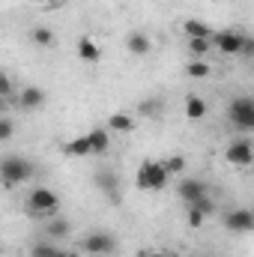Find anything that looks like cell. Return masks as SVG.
Segmentation results:
<instances>
[{
    "mask_svg": "<svg viewBox=\"0 0 254 257\" xmlns=\"http://www.w3.org/2000/svg\"><path fill=\"white\" fill-rule=\"evenodd\" d=\"M171 180V171L165 162H156V159H144L138 165V174H135V186L141 192H162Z\"/></svg>",
    "mask_w": 254,
    "mask_h": 257,
    "instance_id": "1",
    "label": "cell"
},
{
    "mask_svg": "<svg viewBox=\"0 0 254 257\" xmlns=\"http://www.w3.org/2000/svg\"><path fill=\"white\" fill-rule=\"evenodd\" d=\"M33 171H36L33 162H27L24 156H6L3 165H0V177H3V186H6V189L33 180Z\"/></svg>",
    "mask_w": 254,
    "mask_h": 257,
    "instance_id": "2",
    "label": "cell"
},
{
    "mask_svg": "<svg viewBox=\"0 0 254 257\" xmlns=\"http://www.w3.org/2000/svg\"><path fill=\"white\" fill-rule=\"evenodd\" d=\"M227 120L239 132H254V99L251 96H236L227 105Z\"/></svg>",
    "mask_w": 254,
    "mask_h": 257,
    "instance_id": "3",
    "label": "cell"
},
{
    "mask_svg": "<svg viewBox=\"0 0 254 257\" xmlns=\"http://www.w3.org/2000/svg\"><path fill=\"white\" fill-rule=\"evenodd\" d=\"M57 206H60V194L51 192V189H33L30 197H27V209L33 212V215H54L57 212Z\"/></svg>",
    "mask_w": 254,
    "mask_h": 257,
    "instance_id": "4",
    "label": "cell"
},
{
    "mask_svg": "<svg viewBox=\"0 0 254 257\" xmlns=\"http://www.w3.org/2000/svg\"><path fill=\"white\" fill-rule=\"evenodd\" d=\"M242 39H245V33H239V30H218L212 36V48L224 57H236V54L242 57Z\"/></svg>",
    "mask_w": 254,
    "mask_h": 257,
    "instance_id": "5",
    "label": "cell"
},
{
    "mask_svg": "<svg viewBox=\"0 0 254 257\" xmlns=\"http://www.w3.org/2000/svg\"><path fill=\"white\" fill-rule=\"evenodd\" d=\"M221 224H224L230 233H251L254 230V209L251 206H236V209H230V212L221 218Z\"/></svg>",
    "mask_w": 254,
    "mask_h": 257,
    "instance_id": "6",
    "label": "cell"
},
{
    "mask_svg": "<svg viewBox=\"0 0 254 257\" xmlns=\"http://www.w3.org/2000/svg\"><path fill=\"white\" fill-rule=\"evenodd\" d=\"M81 248L90 251V254H96V257H108V254H114L117 239H114V233H108V230H93V233H87V239H84Z\"/></svg>",
    "mask_w": 254,
    "mask_h": 257,
    "instance_id": "7",
    "label": "cell"
},
{
    "mask_svg": "<svg viewBox=\"0 0 254 257\" xmlns=\"http://www.w3.org/2000/svg\"><path fill=\"white\" fill-rule=\"evenodd\" d=\"M224 159H227V165H233V168H248V165H254V147L248 141L236 138V141L227 144Z\"/></svg>",
    "mask_w": 254,
    "mask_h": 257,
    "instance_id": "8",
    "label": "cell"
},
{
    "mask_svg": "<svg viewBox=\"0 0 254 257\" xmlns=\"http://www.w3.org/2000/svg\"><path fill=\"white\" fill-rule=\"evenodd\" d=\"M177 194H180V200H186V206H191V203L209 197V189H206V183L197 180V177H183V180L177 183Z\"/></svg>",
    "mask_w": 254,
    "mask_h": 257,
    "instance_id": "9",
    "label": "cell"
},
{
    "mask_svg": "<svg viewBox=\"0 0 254 257\" xmlns=\"http://www.w3.org/2000/svg\"><path fill=\"white\" fill-rule=\"evenodd\" d=\"M45 102H48V96H45L42 87H24V90L18 93V108H21V111H30V114H33V111H39Z\"/></svg>",
    "mask_w": 254,
    "mask_h": 257,
    "instance_id": "10",
    "label": "cell"
},
{
    "mask_svg": "<svg viewBox=\"0 0 254 257\" xmlns=\"http://www.w3.org/2000/svg\"><path fill=\"white\" fill-rule=\"evenodd\" d=\"M93 183H96V189L105 194L111 203H120V180H117L111 171H99V174L93 177Z\"/></svg>",
    "mask_w": 254,
    "mask_h": 257,
    "instance_id": "11",
    "label": "cell"
},
{
    "mask_svg": "<svg viewBox=\"0 0 254 257\" xmlns=\"http://www.w3.org/2000/svg\"><path fill=\"white\" fill-rule=\"evenodd\" d=\"M126 48H129V54H135V57H147L153 51V39L144 30H132L126 39Z\"/></svg>",
    "mask_w": 254,
    "mask_h": 257,
    "instance_id": "12",
    "label": "cell"
},
{
    "mask_svg": "<svg viewBox=\"0 0 254 257\" xmlns=\"http://www.w3.org/2000/svg\"><path fill=\"white\" fill-rule=\"evenodd\" d=\"M63 153L69 159H87V156H93V144H90L87 135H81V138H72V141L66 144Z\"/></svg>",
    "mask_w": 254,
    "mask_h": 257,
    "instance_id": "13",
    "label": "cell"
},
{
    "mask_svg": "<svg viewBox=\"0 0 254 257\" xmlns=\"http://www.w3.org/2000/svg\"><path fill=\"white\" fill-rule=\"evenodd\" d=\"M78 57H81L84 63H99V60H102V48L96 45V39L81 36V39H78Z\"/></svg>",
    "mask_w": 254,
    "mask_h": 257,
    "instance_id": "14",
    "label": "cell"
},
{
    "mask_svg": "<svg viewBox=\"0 0 254 257\" xmlns=\"http://www.w3.org/2000/svg\"><path fill=\"white\" fill-rule=\"evenodd\" d=\"M111 128H90L87 132V138H90V144H93V156H105L108 153V147H111V135H108Z\"/></svg>",
    "mask_w": 254,
    "mask_h": 257,
    "instance_id": "15",
    "label": "cell"
},
{
    "mask_svg": "<svg viewBox=\"0 0 254 257\" xmlns=\"http://www.w3.org/2000/svg\"><path fill=\"white\" fill-rule=\"evenodd\" d=\"M183 33H186L189 39H212V36H215V30H212L206 21H197V18H189V21L183 24Z\"/></svg>",
    "mask_w": 254,
    "mask_h": 257,
    "instance_id": "16",
    "label": "cell"
},
{
    "mask_svg": "<svg viewBox=\"0 0 254 257\" xmlns=\"http://www.w3.org/2000/svg\"><path fill=\"white\" fill-rule=\"evenodd\" d=\"M206 111H209V105H206L200 96H189V99H186V117H189V120H203Z\"/></svg>",
    "mask_w": 254,
    "mask_h": 257,
    "instance_id": "17",
    "label": "cell"
},
{
    "mask_svg": "<svg viewBox=\"0 0 254 257\" xmlns=\"http://www.w3.org/2000/svg\"><path fill=\"white\" fill-rule=\"evenodd\" d=\"M108 128H114V132H120V135H129V132L135 128V117H129V114H123V111H117V114L108 117Z\"/></svg>",
    "mask_w": 254,
    "mask_h": 257,
    "instance_id": "18",
    "label": "cell"
},
{
    "mask_svg": "<svg viewBox=\"0 0 254 257\" xmlns=\"http://www.w3.org/2000/svg\"><path fill=\"white\" fill-rule=\"evenodd\" d=\"M60 254H63V248H57L51 239L33 242V248H30V257H60Z\"/></svg>",
    "mask_w": 254,
    "mask_h": 257,
    "instance_id": "19",
    "label": "cell"
},
{
    "mask_svg": "<svg viewBox=\"0 0 254 257\" xmlns=\"http://www.w3.org/2000/svg\"><path fill=\"white\" fill-rule=\"evenodd\" d=\"M66 233H69V221L66 218H51L48 224H45V236L54 242V239H63Z\"/></svg>",
    "mask_w": 254,
    "mask_h": 257,
    "instance_id": "20",
    "label": "cell"
},
{
    "mask_svg": "<svg viewBox=\"0 0 254 257\" xmlns=\"http://www.w3.org/2000/svg\"><path fill=\"white\" fill-rule=\"evenodd\" d=\"M30 39H33L36 45H42V48H51V45H54V30H51V27H33V30H30Z\"/></svg>",
    "mask_w": 254,
    "mask_h": 257,
    "instance_id": "21",
    "label": "cell"
},
{
    "mask_svg": "<svg viewBox=\"0 0 254 257\" xmlns=\"http://www.w3.org/2000/svg\"><path fill=\"white\" fill-rule=\"evenodd\" d=\"M209 72H212L209 63H203L200 57H191V63L186 66V75H189V78H197V81H200V78H209Z\"/></svg>",
    "mask_w": 254,
    "mask_h": 257,
    "instance_id": "22",
    "label": "cell"
},
{
    "mask_svg": "<svg viewBox=\"0 0 254 257\" xmlns=\"http://www.w3.org/2000/svg\"><path fill=\"white\" fill-rule=\"evenodd\" d=\"M189 51L191 57H203L212 51V39H189Z\"/></svg>",
    "mask_w": 254,
    "mask_h": 257,
    "instance_id": "23",
    "label": "cell"
},
{
    "mask_svg": "<svg viewBox=\"0 0 254 257\" xmlns=\"http://www.w3.org/2000/svg\"><path fill=\"white\" fill-rule=\"evenodd\" d=\"M165 165H168V171H171V177H180V174L186 171V159H183L180 153H174V156H168V159H165Z\"/></svg>",
    "mask_w": 254,
    "mask_h": 257,
    "instance_id": "24",
    "label": "cell"
},
{
    "mask_svg": "<svg viewBox=\"0 0 254 257\" xmlns=\"http://www.w3.org/2000/svg\"><path fill=\"white\" fill-rule=\"evenodd\" d=\"M203 218H206V212H203V209H197V206H189V209H186V221H189L191 230L203 227Z\"/></svg>",
    "mask_w": 254,
    "mask_h": 257,
    "instance_id": "25",
    "label": "cell"
},
{
    "mask_svg": "<svg viewBox=\"0 0 254 257\" xmlns=\"http://www.w3.org/2000/svg\"><path fill=\"white\" fill-rule=\"evenodd\" d=\"M138 114H141V117H156V114H159V102H156V99H144V102L138 105Z\"/></svg>",
    "mask_w": 254,
    "mask_h": 257,
    "instance_id": "26",
    "label": "cell"
},
{
    "mask_svg": "<svg viewBox=\"0 0 254 257\" xmlns=\"http://www.w3.org/2000/svg\"><path fill=\"white\" fill-rule=\"evenodd\" d=\"M12 132H15L12 120H9V117H3V120H0V141H9V138H12Z\"/></svg>",
    "mask_w": 254,
    "mask_h": 257,
    "instance_id": "27",
    "label": "cell"
},
{
    "mask_svg": "<svg viewBox=\"0 0 254 257\" xmlns=\"http://www.w3.org/2000/svg\"><path fill=\"white\" fill-rule=\"evenodd\" d=\"M242 57H254V39L251 36L242 39Z\"/></svg>",
    "mask_w": 254,
    "mask_h": 257,
    "instance_id": "28",
    "label": "cell"
},
{
    "mask_svg": "<svg viewBox=\"0 0 254 257\" xmlns=\"http://www.w3.org/2000/svg\"><path fill=\"white\" fill-rule=\"evenodd\" d=\"M0 93H3V96H9V78H6V75L0 78Z\"/></svg>",
    "mask_w": 254,
    "mask_h": 257,
    "instance_id": "29",
    "label": "cell"
},
{
    "mask_svg": "<svg viewBox=\"0 0 254 257\" xmlns=\"http://www.w3.org/2000/svg\"><path fill=\"white\" fill-rule=\"evenodd\" d=\"M141 257H171V254H165V251H150V254H141Z\"/></svg>",
    "mask_w": 254,
    "mask_h": 257,
    "instance_id": "30",
    "label": "cell"
},
{
    "mask_svg": "<svg viewBox=\"0 0 254 257\" xmlns=\"http://www.w3.org/2000/svg\"><path fill=\"white\" fill-rule=\"evenodd\" d=\"M60 257H84V254H81V251H63Z\"/></svg>",
    "mask_w": 254,
    "mask_h": 257,
    "instance_id": "31",
    "label": "cell"
},
{
    "mask_svg": "<svg viewBox=\"0 0 254 257\" xmlns=\"http://www.w3.org/2000/svg\"><path fill=\"white\" fill-rule=\"evenodd\" d=\"M30 3H39V6H51V0H30Z\"/></svg>",
    "mask_w": 254,
    "mask_h": 257,
    "instance_id": "32",
    "label": "cell"
}]
</instances>
